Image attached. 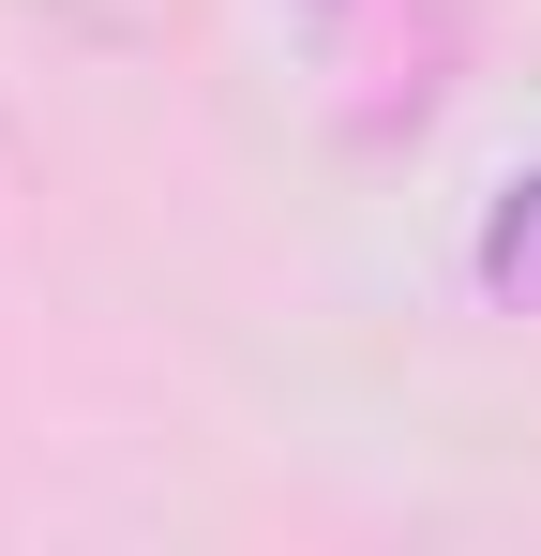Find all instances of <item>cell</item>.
<instances>
[{
    "mask_svg": "<svg viewBox=\"0 0 541 556\" xmlns=\"http://www.w3.org/2000/svg\"><path fill=\"white\" fill-rule=\"evenodd\" d=\"M481 301H512V316H541V166H512L496 181V211H481Z\"/></svg>",
    "mask_w": 541,
    "mask_h": 556,
    "instance_id": "1",
    "label": "cell"
}]
</instances>
